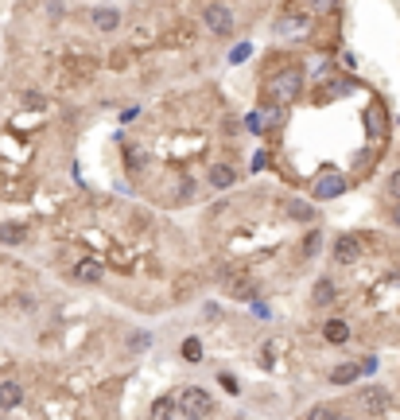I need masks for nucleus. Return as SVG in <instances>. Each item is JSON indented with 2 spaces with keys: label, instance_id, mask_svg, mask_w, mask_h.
Listing matches in <instances>:
<instances>
[{
  "label": "nucleus",
  "instance_id": "nucleus-18",
  "mask_svg": "<svg viewBox=\"0 0 400 420\" xmlns=\"http://www.w3.org/2000/svg\"><path fill=\"white\" fill-rule=\"evenodd\" d=\"M288 214H291V218H303V222L315 218V210L307 207V203H288Z\"/></svg>",
  "mask_w": 400,
  "mask_h": 420
},
{
  "label": "nucleus",
  "instance_id": "nucleus-7",
  "mask_svg": "<svg viewBox=\"0 0 400 420\" xmlns=\"http://www.w3.org/2000/svg\"><path fill=\"white\" fill-rule=\"evenodd\" d=\"M94 28L97 31H117L121 28V12H117V8H94Z\"/></svg>",
  "mask_w": 400,
  "mask_h": 420
},
{
  "label": "nucleus",
  "instance_id": "nucleus-5",
  "mask_svg": "<svg viewBox=\"0 0 400 420\" xmlns=\"http://www.w3.org/2000/svg\"><path fill=\"white\" fill-rule=\"evenodd\" d=\"M357 257H362V242H357L354 234H342L335 242V261H338V265H354Z\"/></svg>",
  "mask_w": 400,
  "mask_h": 420
},
{
  "label": "nucleus",
  "instance_id": "nucleus-6",
  "mask_svg": "<svg viewBox=\"0 0 400 420\" xmlns=\"http://www.w3.org/2000/svg\"><path fill=\"white\" fill-rule=\"evenodd\" d=\"M346 191V179L342 176H323L319 183H315V199H335V195H342Z\"/></svg>",
  "mask_w": 400,
  "mask_h": 420
},
{
  "label": "nucleus",
  "instance_id": "nucleus-17",
  "mask_svg": "<svg viewBox=\"0 0 400 420\" xmlns=\"http://www.w3.org/2000/svg\"><path fill=\"white\" fill-rule=\"evenodd\" d=\"M183 358H187V362H198V358H202V343H198V339H187V343H183Z\"/></svg>",
  "mask_w": 400,
  "mask_h": 420
},
{
  "label": "nucleus",
  "instance_id": "nucleus-20",
  "mask_svg": "<svg viewBox=\"0 0 400 420\" xmlns=\"http://www.w3.org/2000/svg\"><path fill=\"white\" fill-rule=\"evenodd\" d=\"M315 249H319V230H311V234H307V242H303V257H311Z\"/></svg>",
  "mask_w": 400,
  "mask_h": 420
},
{
  "label": "nucleus",
  "instance_id": "nucleus-25",
  "mask_svg": "<svg viewBox=\"0 0 400 420\" xmlns=\"http://www.w3.org/2000/svg\"><path fill=\"white\" fill-rule=\"evenodd\" d=\"M338 420H350V416H342V413H338Z\"/></svg>",
  "mask_w": 400,
  "mask_h": 420
},
{
  "label": "nucleus",
  "instance_id": "nucleus-4",
  "mask_svg": "<svg viewBox=\"0 0 400 420\" xmlns=\"http://www.w3.org/2000/svg\"><path fill=\"white\" fill-rule=\"evenodd\" d=\"M362 409L369 416H381L389 409V393L381 389V385H365V389H362Z\"/></svg>",
  "mask_w": 400,
  "mask_h": 420
},
{
  "label": "nucleus",
  "instance_id": "nucleus-2",
  "mask_svg": "<svg viewBox=\"0 0 400 420\" xmlns=\"http://www.w3.org/2000/svg\"><path fill=\"white\" fill-rule=\"evenodd\" d=\"M175 405H179V413L187 416V420H206V413H210V397H206L198 385H187V389L179 393V401H175Z\"/></svg>",
  "mask_w": 400,
  "mask_h": 420
},
{
  "label": "nucleus",
  "instance_id": "nucleus-23",
  "mask_svg": "<svg viewBox=\"0 0 400 420\" xmlns=\"http://www.w3.org/2000/svg\"><path fill=\"white\" fill-rule=\"evenodd\" d=\"M315 8H319V12H327V8H335V0H315Z\"/></svg>",
  "mask_w": 400,
  "mask_h": 420
},
{
  "label": "nucleus",
  "instance_id": "nucleus-16",
  "mask_svg": "<svg viewBox=\"0 0 400 420\" xmlns=\"http://www.w3.org/2000/svg\"><path fill=\"white\" fill-rule=\"evenodd\" d=\"M330 300H335V280L323 276L319 284H315V303H330Z\"/></svg>",
  "mask_w": 400,
  "mask_h": 420
},
{
  "label": "nucleus",
  "instance_id": "nucleus-9",
  "mask_svg": "<svg viewBox=\"0 0 400 420\" xmlns=\"http://www.w3.org/2000/svg\"><path fill=\"white\" fill-rule=\"evenodd\" d=\"M23 401L20 382H0V409H16Z\"/></svg>",
  "mask_w": 400,
  "mask_h": 420
},
{
  "label": "nucleus",
  "instance_id": "nucleus-19",
  "mask_svg": "<svg viewBox=\"0 0 400 420\" xmlns=\"http://www.w3.org/2000/svg\"><path fill=\"white\" fill-rule=\"evenodd\" d=\"M307 420H338V413H335V409H327V405H319V409L307 413Z\"/></svg>",
  "mask_w": 400,
  "mask_h": 420
},
{
  "label": "nucleus",
  "instance_id": "nucleus-8",
  "mask_svg": "<svg viewBox=\"0 0 400 420\" xmlns=\"http://www.w3.org/2000/svg\"><path fill=\"white\" fill-rule=\"evenodd\" d=\"M210 183L218 187V191H226V187L237 183V171H233L229 163H214V168H210Z\"/></svg>",
  "mask_w": 400,
  "mask_h": 420
},
{
  "label": "nucleus",
  "instance_id": "nucleus-12",
  "mask_svg": "<svg viewBox=\"0 0 400 420\" xmlns=\"http://www.w3.org/2000/svg\"><path fill=\"white\" fill-rule=\"evenodd\" d=\"M362 377V366H338V370H330V385H350V382H357Z\"/></svg>",
  "mask_w": 400,
  "mask_h": 420
},
{
  "label": "nucleus",
  "instance_id": "nucleus-22",
  "mask_svg": "<svg viewBox=\"0 0 400 420\" xmlns=\"http://www.w3.org/2000/svg\"><path fill=\"white\" fill-rule=\"evenodd\" d=\"M307 28V20H284L280 23V31H303Z\"/></svg>",
  "mask_w": 400,
  "mask_h": 420
},
{
  "label": "nucleus",
  "instance_id": "nucleus-10",
  "mask_svg": "<svg viewBox=\"0 0 400 420\" xmlns=\"http://www.w3.org/2000/svg\"><path fill=\"white\" fill-rule=\"evenodd\" d=\"M74 280H82V284H97V280H102V265H97V261H82V265H74Z\"/></svg>",
  "mask_w": 400,
  "mask_h": 420
},
{
  "label": "nucleus",
  "instance_id": "nucleus-15",
  "mask_svg": "<svg viewBox=\"0 0 400 420\" xmlns=\"http://www.w3.org/2000/svg\"><path fill=\"white\" fill-rule=\"evenodd\" d=\"M171 413H175V397H160L152 405V420H171Z\"/></svg>",
  "mask_w": 400,
  "mask_h": 420
},
{
  "label": "nucleus",
  "instance_id": "nucleus-1",
  "mask_svg": "<svg viewBox=\"0 0 400 420\" xmlns=\"http://www.w3.org/2000/svg\"><path fill=\"white\" fill-rule=\"evenodd\" d=\"M299 90H303V70H296V67L280 70L276 78L269 82V97H272V102H296Z\"/></svg>",
  "mask_w": 400,
  "mask_h": 420
},
{
  "label": "nucleus",
  "instance_id": "nucleus-3",
  "mask_svg": "<svg viewBox=\"0 0 400 420\" xmlns=\"http://www.w3.org/2000/svg\"><path fill=\"white\" fill-rule=\"evenodd\" d=\"M202 20H206V28H210L214 36H229V28H233V16H229L226 4H206Z\"/></svg>",
  "mask_w": 400,
  "mask_h": 420
},
{
  "label": "nucleus",
  "instance_id": "nucleus-24",
  "mask_svg": "<svg viewBox=\"0 0 400 420\" xmlns=\"http://www.w3.org/2000/svg\"><path fill=\"white\" fill-rule=\"evenodd\" d=\"M393 222H396V226H400V203H396V207H393Z\"/></svg>",
  "mask_w": 400,
  "mask_h": 420
},
{
  "label": "nucleus",
  "instance_id": "nucleus-14",
  "mask_svg": "<svg viewBox=\"0 0 400 420\" xmlns=\"http://www.w3.org/2000/svg\"><path fill=\"white\" fill-rule=\"evenodd\" d=\"M23 237H28V234H23V226H16V222H8V226H0V242H4V245H20Z\"/></svg>",
  "mask_w": 400,
  "mask_h": 420
},
{
  "label": "nucleus",
  "instance_id": "nucleus-21",
  "mask_svg": "<svg viewBox=\"0 0 400 420\" xmlns=\"http://www.w3.org/2000/svg\"><path fill=\"white\" fill-rule=\"evenodd\" d=\"M389 199H400V168L389 176Z\"/></svg>",
  "mask_w": 400,
  "mask_h": 420
},
{
  "label": "nucleus",
  "instance_id": "nucleus-13",
  "mask_svg": "<svg viewBox=\"0 0 400 420\" xmlns=\"http://www.w3.org/2000/svg\"><path fill=\"white\" fill-rule=\"evenodd\" d=\"M323 335H327L330 343H346V339H350V327L342 323V319H330V323L323 327Z\"/></svg>",
  "mask_w": 400,
  "mask_h": 420
},
{
  "label": "nucleus",
  "instance_id": "nucleus-11",
  "mask_svg": "<svg viewBox=\"0 0 400 420\" xmlns=\"http://www.w3.org/2000/svg\"><path fill=\"white\" fill-rule=\"evenodd\" d=\"M256 125H269V129H276V125H284V109H280V105H264L261 113H256Z\"/></svg>",
  "mask_w": 400,
  "mask_h": 420
}]
</instances>
